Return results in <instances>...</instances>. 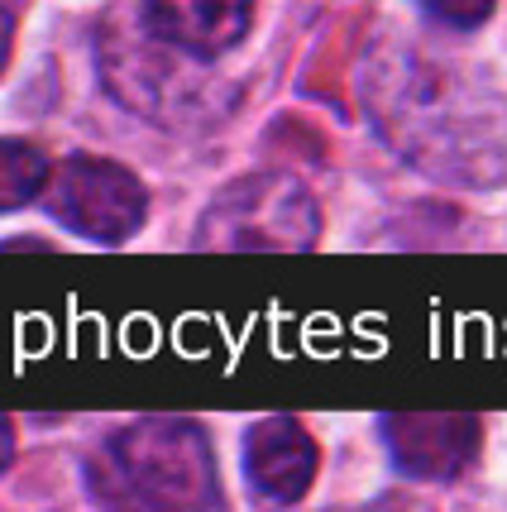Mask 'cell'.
I'll list each match as a JSON object with an SVG mask.
<instances>
[{
  "mask_svg": "<svg viewBox=\"0 0 507 512\" xmlns=\"http://www.w3.org/2000/svg\"><path fill=\"white\" fill-rule=\"evenodd\" d=\"M101 512H211L216 460L206 431L182 417H144L111 431L87 460Z\"/></svg>",
  "mask_w": 507,
  "mask_h": 512,
  "instance_id": "6da1fadb",
  "label": "cell"
},
{
  "mask_svg": "<svg viewBox=\"0 0 507 512\" xmlns=\"http://www.w3.org/2000/svg\"><path fill=\"white\" fill-rule=\"evenodd\" d=\"M321 235V211L302 182L292 178H259L230 182L221 197L206 206L197 225V245L216 254L235 249H307Z\"/></svg>",
  "mask_w": 507,
  "mask_h": 512,
  "instance_id": "7a4b0ae2",
  "label": "cell"
},
{
  "mask_svg": "<svg viewBox=\"0 0 507 512\" xmlns=\"http://www.w3.org/2000/svg\"><path fill=\"white\" fill-rule=\"evenodd\" d=\"M144 187L130 168L111 158L72 154L63 168H53L48 182V211L82 240L96 245H125L144 225Z\"/></svg>",
  "mask_w": 507,
  "mask_h": 512,
  "instance_id": "3957f363",
  "label": "cell"
},
{
  "mask_svg": "<svg viewBox=\"0 0 507 512\" xmlns=\"http://www.w3.org/2000/svg\"><path fill=\"white\" fill-rule=\"evenodd\" d=\"M378 431L407 479H455L484 441V426L469 412H393L378 417Z\"/></svg>",
  "mask_w": 507,
  "mask_h": 512,
  "instance_id": "277c9868",
  "label": "cell"
},
{
  "mask_svg": "<svg viewBox=\"0 0 507 512\" xmlns=\"http://www.w3.org/2000/svg\"><path fill=\"white\" fill-rule=\"evenodd\" d=\"M321 469V450L297 417H264L244 436V479L273 508L307 498Z\"/></svg>",
  "mask_w": 507,
  "mask_h": 512,
  "instance_id": "5b68a950",
  "label": "cell"
},
{
  "mask_svg": "<svg viewBox=\"0 0 507 512\" xmlns=\"http://www.w3.org/2000/svg\"><path fill=\"white\" fill-rule=\"evenodd\" d=\"M144 20H149V34L163 39L168 48L197 58V63H211V58L230 53L249 34L254 10L249 5H230V0L225 5H216V0H206V5L168 0V5H144Z\"/></svg>",
  "mask_w": 507,
  "mask_h": 512,
  "instance_id": "8992f818",
  "label": "cell"
},
{
  "mask_svg": "<svg viewBox=\"0 0 507 512\" xmlns=\"http://www.w3.org/2000/svg\"><path fill=\"white\" fill-rule=\"evenodd\" d=\"M48 182H53V168H48L44 149H34L24 139H0V211L48 197Z\"/></svg>",
  "mask_w": 507,
  "mask_h": 512,
  "instance_id": "52a82bcc",
  "label": "cell"
},
{
  "mask_svg": "<svg viewBox=\"0 0 507 512\" xmlns=\"http://www.w3.org/2000/svg\"><path fill=\"white\" fill-rule=\"evenodd\" d=\"M426 15L431 20H450L455 29H474V24H484L493 15V5H426Z\"/></svg>",
  "mask_w": 507,
  "mask_h": 512,
  "instance_id": "ba28073f",
  "label": "cell"
},
{
  "mask_svg": "<svg viewBox=\"0 0 507 512\" xmlns=\"http://www.w3.org/2000/svg\"><path fill=\"white\" fill-rule=\"evenodd\" d=\"M10 48H15V10L0 5V72L10 63Z\"/></svg>",
  "mask_w": 507,
  "mask_h": 512,
  "instance_id": "9c48e42d",
  "label": "cell"
},
{
  "mask_svg": "<svg viewBox=\"0 0 507 512\" xmlns=\"http://www.w3.org/2000/svg\"><path fill=\"white\" fill-rule=\"evenodd\" d=\"M15 460V426H10V417H0V469Z\"/></svg>",
  "mask_w": 507,
  "mask_h": 512,
  "instance_id": "30bf717a",
  "label": "cell"
}]
</instances>
